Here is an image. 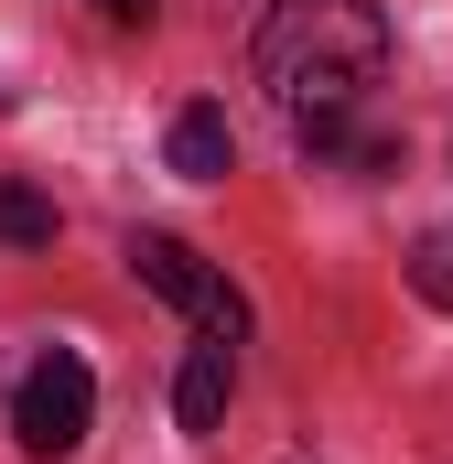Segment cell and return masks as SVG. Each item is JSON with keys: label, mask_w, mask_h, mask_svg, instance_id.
Instances as JSON below:
<instances>
[{"label": "cell", "mask_w": 453, "mask_h": 464, "mask_svg": "<svg viewBox=\"0 0 453 464\" xmlns=\"http://www.w3.org/2000/svg\"><path fill=\"white\" fill-rule=\"evenodd\" d=\"M378 65H389L378 0H281L259 22V87H270V109L292 119L303 151H345L356 140L345 119L378 87Z\"/></svg>", "instance_id": "cell-1"}, {"label": "cell", "mask_w": 453, "mask_h": 464, "mask_svg": "<svg viewBox=\"0 0 453 464\" xmlns=\"http://www.w3.org/2000/svg\"><path fill=\"white\" fill-rule=\"evenodd\" d=\"M87 421H98V378H87V356L54 346L22 367V389H11V443L33 464H65L76 443H87Z\"/></svg>", "instance_id": "cell-2"}, {"label": "cell", "mask_w": 453, "mask_h": 464, "mask_svg": "<svg viewBox=\"0 0 453 464\" xmlns=\"http://www.w3.org/2000/svg\"><path fill=\"white\" fill-rule=\"evenodd\" d=\"M130 270H140V292H162L173 314H195L217 346H237V335H248V303H237V281H226V270H206V259H195L173 227H140V237H130Z\"/></svg>", "instance_id": "cell-3"}, {"label": "cell", "mask_w": 453, "mask_h": 464, "mask_svg": "<svg viewBox=\"0 0 453 464\" xmlns=\"http://www.w3.org/2000/svg\"><path fill=\"white\" fill-rule=\"evenodd\" d=\"M226 389H237V346L206 335V346L184 356V378H173V421H184V432H217V421H226Z\"/></svg>", "instance_id": "cell-4"}, {"label": "cell", "mask_w": 453, "mask_h": 464, "mask_svg": "<svg viewBox=\"0 0 453 464\" xmlns=\"http://www.w3.org/2000/svg\"><path fill=\"white\" fill-rule=\"evenodd\" d=\"M226 162H237L226 109H184L173 119V173H184V184H226Z\"/></svg>", "instance_id": "cell-5"}, {"label": "cell", "mask_w": 453, "mask_h": 464, "mask_svg": "<svg viewBox=\"0 0 453 464\" xmlns=\"http://www.w3.org/2000/svg\"><path fill=\"white\" fill-rule=\"evenodd\" d=\"M0 237H11V248H43V237H54V195H33V184H0Z\"/></svg>", "instance_id": "cell-6"}, {"label": "cell", "mask_w": 453, "mask_h": 464, "mask_svg": "<svg viewBox=\"0 0 453 464\" xmlns=\"http://www.w3.org/2000/svg\"><path fill=\"white\" fill-rule=\"evenodd\" d=\"M421 292H432V303H453V237H432V248H421Z\"/></svg>", "instance_id": "cell-7"}, {"label": "cell", "mask_w": 453, "mask_h": 464, "mask_svg": "<svg viewBox=\"0 0 453 464\" xmlns=\"http://www.w3.org/2000/svg\"><path fill=\"white\" fill-rule=\"evenodd\" d=\"M98 11H109L119 33H130V22H151V0H98Z\"/></svg>", "instance_id": "cell-8"}]
</instances>
